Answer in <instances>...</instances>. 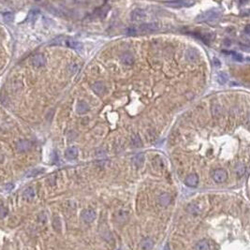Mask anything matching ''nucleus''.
<instances>
[{"label": "nucleus", "mask_w": 250, "mask_h": 250, "mask_svg": "<svg viewBox=\"0 0 250 250\" xmlns=\"http://www.w3.org/2000/svg\"><path fill=\"white\" fill-rule=\"evenodd\" d=\"M31 64L34 68H40L45 65V56L43 53H37L31 58Z\"/></svg>", "instance_id": "nucleus-6"}, {"label": "nucleus", "mask_w": 250, "mask_h": 250, "mask_svg": "<svg viewBox=\"0 0 250 250\" xmlns=\"http://www.w3.org/2000/svg\"><path fill=\"white\" fill-rule=\"evenodd\" d=\"M195 250H209V244L206 240H200L195 245Z\"/></svg>", "instance_id": "nucleus-20"}, {"label": "nucleus", "mask_w": 250, "mask_h": 250, "mask_svg": "<svg viewBox=\"0 0 250 250\" xmlns=\"http://www.w3.org/2000/svg\"><path fill=\"white\" fill-rule=\"evenodd\" d=\"M220 17H221V11L217 9H211L198 15L195 20L198 23H212L218 20Z\"/></svg>", "instance_id": "nucleus-1"}, {"label": "nucleus", "mask_w": 250, "mask_h": 250, "mask_svg": "<svg viewBox=\"0 0 250 250\" xmlns=\"http://www.w3.org/2000/svg\"><path fill=\"white\" fill-rule=\"evenodd\" d=\"M131 143L134 147H141L142 145V141L140 139V137L138 135H134L133 137L131 138Z\"/></svg>", "instance_id": "nucleus-28"}, {"label": "nucleus", "mask_w": 250, "mask_h": 250, "mask_svg": "<svg viewBox=\"0 0 250 250\" xmlns=\"http://www.w3.org/2000/svg\"><path fill=\"white\" fill-rule=\"evenodd\" d=\"M92 90L94 91V93H96L97 95H103L106 91V86L105 84L102 82H97L95 83L92 84Z\"/></svg>", "instance_id": "nucleus-11"}, {"label": "nucleus", "mask_w": 250, "mask_h": 250, "mask_svg": "<svg viewBox=\"0 0 250 250\" xmlns=\"http://www.w3.org/2000/svg\"><path fill=\"white\" fill-rule=\"evenodd\" d=\"M187 211L191 214H200V210L199 208L196 206V205H193V204H191V205H188V207H187Z\"/></svg>", "instance_id": "nucleus-30"}, {"label": "nucleus", "mask_w": 250, "mask_h": 250, "mask_svg": "<svg viewBox=\"0 0 250 250\" xmlns=\"http://www.w3.org/2000/svg\"><path fill=\"white\" fill-rule=\"evenodd\" d=\"M160 28V24L158 23H144L141 25H139V27H137V33H141V34H144V33H151V32H155L157 31L158 29Z\"/></svg>", "instance_id": "nucleus-2"}, {"label": "nucleus", "mask_w": 250, "mask_h": 250, "mask_svg": "<svg viewBox=\"0 0 250 250\" xmlns=\"http://www.w3.org/2000/svg\"><path fill=\"white\" fill-rule=\"evenodd\" d=\"M13 188H14V185H12V184H9V185H7V186H5L6 191H10V190H12Z\"/></svg>", "instance_id": "nucleus-33"}, {"label": "nucleus", "mask_w": 250, "mask_h": 250, "mask_svg": "<svg viewBox=\"0 0 250 250\" xmlns=\"http://www.w3.org/2000/svg\"><path fill=\"white\" fill-rule=\"evenodd\" d=\"M42 172H44V169H42V168H36V169H34V170L29 171L26 176H27V177H33V176H37V175H39V174H40Z\"/></svg>", "instance_id": "nucleus-27"}, {"label": "nucleus", "mask_w": 250, "mask_h": 250, "mask_svg": "<svg viewBox=\"0 0 250 250\" xmlns=\"http://www.w3.org/2000/svg\"><path fill=\"white\" fill-rule=\"evenodd\" d=\"M82 218L85 223H91L96 219V213L92 209H85L82 212Z\"/></svg>", "instance_id": "nucleus-8"}, {"label": "nucleus", "mask_w": 250, "mask_h": 250, "mask_svg": "<svg viewBox=\"0 0 250 250\" xmlns=\"http://www.w3.org/2000/svg\"><path fill=\"white\" fill-rule=\"evenodd\" d=\"M64 43H65V45L67 47H69L73 50H76L78 52H81L83 48V44L81 42H79L78 40H75V39H67L64 40Z\"/></svg>", "instance_id": "nucleus-7"}, {"label": "nucleus", "mask_w": 250, "mask_h": 250, "mask_svg": "<svg viewBox=\"0 0 250 250\" xmlns=\"http://www.w3.org/2000/svg\"><path fill=\"white\" fill-rule=\"evenodd\" d=\"M223 53H227V54H230L231 57H232V59H234L235 61H238V62H242L243 59H244V57L241 53H236V52H233V51H230V52H226V51H223Z\"/></svg>", "instance_id": "nucleus-21"}, {"label": "nucleus", "mask_w": 250, "mask_h": 250, "mask_svg": "<svg viewBox=\"0 0 250 250\" xmlns=\"http://www.w3.org/2000/svg\"><path fill=\"white\" fill-rule=\"evenodd\" d=\"M213 178L216 183H224L228 178V172L223 169H216L213 172Z\"/></svg>", "instance_id": "nucleus-4"}, {"label": "nucleus", "mask_w": 250, "mask_h": 250, "mask_svg": "<svg viewBox=\"0 0 250 250\" xmlns=\"http://www.w3.org/2000/svg\"><path fill=\"white\" fill-rule=\"evenodd\" d=\"M154 247V241L151 238H145L141 243V248L142 250H151Z\"/></svg>", "instance_id": "nucleus-14"}, {"label": "nucleus", "mask_w": 250, "mask_h": 250, "mask_svg": "<svg viewBox=\"0 0 250 250\" xmlns=\"http://www.w3.org/2000/svg\"><path fill=\"white\" fill-rule=\"evenodd\" d=\"M76 111L78 113L80 114H83L85 112H87L89 111V106L84 101H80L79 103L77 104V108H76Z\"/></svg>", "instance_id": "nucleus-16"}, {"label": "nucleus", "mask_w": 250, "mask_h": 250, "mask_svg": "<svg viewBox=\"0 0 250 250\" xmlns=\"http://www.w3.org/2000/svg\"><path fill=\"white\" fill-rule=\"evenodd\" d=\"M122 61H123V63H125L127 65H131L134 62V58L130 53H126L122 55Z\"/></svg>", "instance_id": "nucleus-24"}, {"label": "nucleus", "mask_w": 250, "mask_h": 250, "mask_svg": "<svg viewBox=\"0 0 250 250\" xmlns=\"http://www.w3.org/2000/svg\"><path fill=\"white\" fill-rule=\"evenodd\" d=\"M195 4L194 0H171L166 2L165 5L172 9H181V8H189Z\"/></svg>", "instance_id": "nucleus-3"}, {"label": "nucleus", "mask_w": 250, "mask_h": 250, "mask_svg": "<svg viewBox=\"0 0 250 250\" xmlns=\"http://www.w3.org/2000/svg\"><path fill=\"white\" fill-rule=\"evenodd\" d=\"M118 250H121V249H118Z\"/></svg>", "instance_id": "nucleus-38"}, {"label": "nucleus", "mask_w": 250, "mask_h": 250, "mask_svg": "<svg viewBox=\"0 0 250 250\" xmlns=\"http://www.w3.org/2000/svg\"><path fill=\"white\" fill-rule=\"evenodd\" d=\"M35 190L32 187H27L23 193V196L27 200H32L35 198Z\"/></svg>", "instance_id": "nucleus-17"}, {"label": "nucleus", "mask_w": 250, "mask_h": 250, "mask_svg": "<svg viewBox=\"0 0 250 250\" xmlns=\"http://www.w3.org/2000/svg\"><path fill=\"white\" fill-rule=\"evenodd\" d=\"M234 172L236 173L238 177H242L245 172V166L243 163H237L234 168Z\"/></svg>", "instance_id": "nucleus-19"}, {"label": "nucleus", "mask_w": 250, "mask_h": 250, "mask_svg": "<svg viewBox=\"0 0 250 250\" xmlns=\"http://www.w3.org/2000/svg\"><path fill=\"white\" fill-rule=\"evenodd\" d=\"M143 162H144V155L142 153L141 154H138L136 155L134 157H133V164L137 167V168H140L143 165Z\"/></svg>", "instance_id": "nucleus-18"}, {"label": "nucleus", "mask_w": 250, "mask_h": 250, "mask_svg": "<svg viewBox=\"0 0 250 250\" xmlns=\"http://www.w3.org/2000/svg\"><path fill=\"white\" fill-rule=\"evenodd\" d=\"M32 143L29 141H20L17 143V150L19 152H27L29 149L31 148Z\"/></svg>", "instance_id": "nucleus-13"}, {"label": "nucleus", "mask_w": 250, "mask_h": 250, "mask_svg": "<svg viewBox=\"0 0 250 250\" xmlns=\"http://www.w3.org/2000/svg\"><path fill=\"white\" fill-rule=\"evenodd\" d=\"M126 34L127 36H136L137 33V29L135 27H129L127 29H126Z\"/></svg>", "instance_id": "nucleus-31"}, {"label": "nucleus", "mask_w": 250, "mask_h": 250, "mask_svg": "<svg viewBox=\"0 0 250 250\" xmlns=\"http://www.w3.org/2000/svg\"><path fill=\"white\" fill-rule=\"evenodd\" d=\"M198 57H199V53L196 50L194 49H190L186 52V58L188 60V61H192V62H195L198 60Z\"/></svg>", "instance_id": "nucleus-15"}, {"label": "nucleus", "mask_w": 250, "mask_h": 250, "mask_svg": "<svg viewBox=\"0 0 250 250\" xmlns=\"http://www.w3.org/2000/svg\"><path fill=\"white\" fill-rule=\"evenodd\" d=\"M14 19V15L12 12H5L3 14V20L6 23H11Z\"/></svg>", "instance_id": "nucleus-29"}, {"label": "nucleus", "mask_w": 250, "mask_h": 250, "mask_svg": "<svg viewBox=\"0 0 250 250\" xmlns=\"http://www.w3.org/2000/svg\"><path fill=\"white\" fill-rule=\"evenodd\" d=\"M106 1H107V0H105V2H106Z\"/></svg>", "instance_id": "nucleus-37"}, {"label": "nucleus", "mask_w": 250, "mask_h": 250, "mask_svg": "<svg viewBox=\"0 0 250 250\" xmlns=\"http://www.w3.org/2000/svg\"><path fill=\"white\" fill-rule=\"evenodd\" d=\"M38 16H39V10L32 9L28 13V20L31 23H35L38 19Z\"/></svg>", "instance_id": "nucleus-23"}, {"label": "nucleus", "mask_w": 250, "mask_h": 250, "mask_svg": "<svg viewBox=\"0 0 250 250\" xmlns=\"http://www.w3.org/2000/svg\"><path fill=\"white\" fill-rule=\"evenodd\" d=\"M198 183H199V177L195 173L189 174L185 179V184L189 187H196L198 186Z\"/></svg>", "instance_id": "nucleus-9"}, {"label": "nucleus", "mask_w": 250, "mask_h": 250, "mask_svg": "<svg viewBox=\"0 0 250 250\" xmlns=\"http://www.w3.org/2000/svg\"><path fill=\"white\" fill-rule=\"evenodd\" d=\"M248 119H249V122H250V113H249V116H248Z\"/></svg>", "instance_id": "nucleus-36"}, {"label": "nucleus", "mask_w": 250, "mask_h": 250, "mask_svg": "<svg viewBox=\"0 0 250 250\" xmlns=\"http://www.w3.org/2000/svg\"><path fill=\"white\" fill-rule=\"evenodd\" d=\"M78 155H79V150L75 146L68 147V148L65 151V157L69 159V160L77 158Z\"/></svg>", "instance_id": "nucleus-10"}, {"label": "nucleus", "mask_w": 250, "mask_h": 250, "mask_svg": "<svg viewBox=\"0 0 250 250\" xmlns=\"http://www.w3.org/2000/svg\"><path fill=\"white\" fill-rule=\"evenodd\" d=\"M216 80L220 84H225L227 83V81H228V76L225 74L224 72H220L217 74Z\"/></svg>", "instance_id": "nucleus-26"}, {"label": "nucleus", "mask_w": 250, "mask_h": 250, "mask_svg": "<svg viewBox=\"0 0 250 250\" xmlns=\"http://www.w3.org/2000/svg\"><path fill=\"white\" fill-rule=\"evenodd\" d=\"M244 32L250 37V24H248V25L245 26V28H244Z\"/></svg>", "instance_id": "nucleus-34"}, {"label": "nucleus", "mask_w": 250, "mask_h": 250, "mask_svg": "<svg viewBox=\"0 0 250 250\" xmlns=\"http://www.w3.org/2000/svg\"><path fill=\"white\" fill-rule=\"evenodd\" d=\"M214 63H215V65L216 67H220V65H221V63H220V61L217 59V58H215V59H214Z\"/></svg>", "instance_id": "nucleus-35"}, {"label": "nucleus", "mask_w": 250, "mask_h": 250, "mask_svg": "<svg viewBox=\"0 0 250 250\" xmlns=\"http://www.w3.org/2000/svg\"><path fill=\"white\" fill-rule=\"evenodd\" d=\"M8 214V210L4 207H0V217H4Z\"/></svg>", "instance_id": "nucleus-32"}, {"label": "nucleus", "mask_w": 250, "mask_h": 250, "mask_svg": "<svg viewBox=\"0 0 250 250\" xmlns=\"http://www.w3.org/2000/svg\"><path fill=\"white\" fill-rule=\"evenodd\" d=\"M157 200H158V203L161 205V206L166 207L171 201V196L169 193H162V194H160V196L158 197Z\"/></svg>", "instance_id": "nucleus-12"}, {"label": "nucleus", "mask_w": 250, "mask_h": 250, "mask_svg": "<svg viewBox=\"0 0 250 250\" xmlns=\"http://www.w3.org/2000/svg\"><path fill=\"white\" fill-rule=\"evenodd\" d=\"M130 18L133 22H142L146 18V12L142 9H136L131 12Z\"/></svg>", "instance_id": "nucleus-5"}, {"label": "nucleus", "mask_w": 250, "mask_h": 250, "mask_svg": "<svg viewBox=\"0 0 250 250\" xmlns=\"http://www.w3.org/2000/svg\"><path fill=\"white\" fill-rule=\"evenodd\" d=\"M53 229H54L56 231H60V230H61V221H60V218L58 217V216L53 217Z\"/></svg>", "instance_id": "nucleus-25"}, {"label": "nucleus", "mask_w": 250, "mask_h": 250, "mask_svg": "<svg viewBox=\"0 0 250 250\" xmlns=\"http://www.w3.org/2000/svg\"><path fill=\"white\" fill-rule=\"evenodd\" d=\"M127 218H128V214L127 212H124V211H120V212L117 213V215H116L117 221L121 222V223L126 222L127 220Z\"/></svg>", "instance_id": "nucleus-22"}]
</instances>
